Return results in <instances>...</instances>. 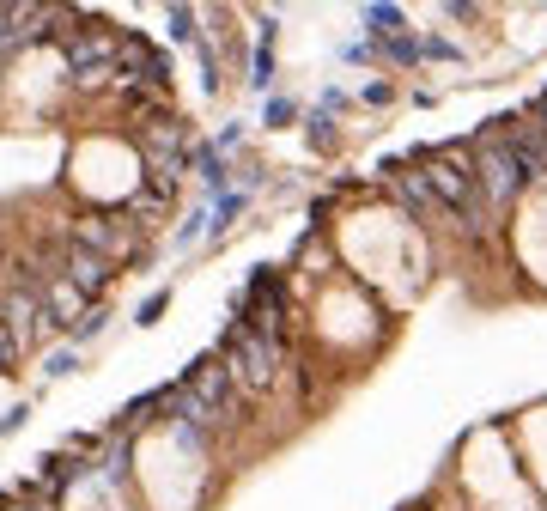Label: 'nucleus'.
Instances as JSON below:
<instances>
[{"label": "nucleus", "instance_id": "obj_10", "mask_svg": "<svg viewBox=\"0 0 547 511\" xmlns=\"http://www.w3.org/2000/svg\"><path fill=\"white\" fill-rule=\"evenodd\" d=\"M359 19H365V31H371L365 43H389V37H402V7H383V0H377V7H365Z\"/></svg>", "mask_w": 547, "mask_h": 511}, {"label": "nucleus", "instance_id": "obj_21", "mask_svg": "<svg viewBox=\"0 0 547 511\" xmlns=\"http://www.w3.org/2000/svg\"><path fill=\"white\" fill-rule=\"evenodd\" d=\"M73 365H80V347H61V353H49V365H43V372H49V378H67Z\"/></svg>", "mask_w": 547, "mask_h": 511}, {"label": "nucleus", "instance_id": "obj_7", "mask_svg": "<svg viewBox=\"0 0 547 511\" xmlns=\"http://www.w3.org/2000/svg\"><path fill=\"white\" fill-rule=\"evenodd\" d=\"M55 274H61L73 292H80L86 305H98V292L110 286V262H104V256H92V250H80L73 238H67V244H61V256H55Z\"/></svg>", "mask_w": 547, "mask_h": 511}, {"label": "nucleus", "instance_id": "obj_12", "mask_svg": "<svg viewBox=\"0 0 547 511\" xmlns=\"http://www.w3.org/2000/svg\"><path fill=\"white\" fill-rule=\"evenodd\" d=\"M396 195H402V207H408V213H420V219H438V213H444L420 177H402V183H396Z\"/></svg>", "mask_w": 547, "mask_h": 511}, {"label": "nucleus", "instance_id": "obj_4", "mask_svg": "<svg viewBox=\"0 0 547 511\" xmlns=\"http://www.w3.org/2000/svg\"><path fill=\"white\" fill-rule=\"evenodd\" d=\"M475 183H481L487 213H505V207L529 189V171H523V159L511 153V140H505V134H493V140L475 146Z\"/></svg>", "mask_w": 547, "mask_h": 511}, {"label": "nucleus", "instance_id": "obj_22", "mask_svg": "<svg viewBox=\"0 0 547 511\" xmlns=\"http://www.w3.org/2000/svg\"><path fill=\"white\" fill-rule=\"evenodd\" d=\"M310 140H317V146H329V140H335V116H323V110L310 116Z\"/></svg>", "mask_w": 547, "mask_h": 511}, {"label": "nucleus", "instance_id": "obj_24", "mask_svg": "<svg viewBox=\"0 0 547 511\" xmlns=\"http://www.w3.org/2000/svg\"><path fill=\"white\" fill-rule=\"evenodd\" d=\"M535 122H541V134H547V92L535 98Z\"/></svg>", "mask_w": 547, "mask_h": 511}, {"label": "nucleus", "instance_id": "obj_13", "mask_svg": "<svg viewBox=\"0 0 547 511\" xmlns=\"http://www.w3.org/2000/svg\"><path fill=\"white\" fill-rule=\"evenodd\" d=\"M165 25H171V43H183V49H195V43H201V31H195V25H201V13H195V7H171V13H165Z\"/></svg>", "mask_w": 547, "mask_h": 511}, {"label": "nucleus", "instance_id": "obj_17", "mask_svg": "<svg viewBox=\"0 0 547 511\" xmlns=\"http://www.w3.org/2000/svg\"><path fill=\"white\" fill-rule=\"evenodd\" d=\"M165 305H171V286L146 292V299H140V311H134V323H159V317H165Z\"/></svg>", "mask_w": 547, "mask_h": 511}, {"label": "nucleus", "instance_id": "obj_3", "mask_svg": "<svg viewBox=\"0 0 547 511\" xmlns=\"http://www.w3.org/2000/svg\"><path fill=\"white\" fill-rule=\"evenodd\" d=\"M55 49H61L67 73H73V86H86V92H98L104 80H116V49H122V31H110V25H86V31H61V37H55Z\"/></svg>", "mask_w": 547, "mask_h": 511}, {"label": "nucleus", "instance_id": "obj_18", "mask_svg": "<svg viewBox=\"0 0 547 511\" xmlns=\"http://www.w3.org/2000/svg\"><path fill=\"white\" fill-rule=\"evenodd\" d=\"M19 353H25V347H19V335L7 329V317H0V372H13V365H19Z\"/></svg>", "mask_w": 547, "mask_h": 511}, {"label": "nucleus", "instance_id": "obj_16", "mask_svg": "<svg viewBox=\"0 0 547 511\" xmlns=\"http://www.w3.org/2000/svg\"><path fill=\"white\" fill-rule=\"evenodd\" d=\"M207 238V207H195L189 219H183V226H177V250H195Z\"/></svg>", "mask_w": 547, "mask_h": 511}, {"label": "nucleus", "instance_id": "obj_19", "mask_svg": "<svg viewBox=\"0 0 547 511\" xmlns=\"http://www.w3.org/2000/svg\"><path fill=\"white\" fill-rule=\"evenodd\" d=\"M420 61H456V43L450 37H420Z\"/></svg>", "mask_w": 547, "mask_h": 511}, {"label": "nucleus", "instance_id": "obj_23", "mask_svg": "<svg viewBox=\"0 0 547 511\" xmlns=\"http://www.w3.org/2000/svg\"><path fill=\"white\" fill-rule=\"evenodd\" d=\"M25 420H31V408H25V402H19V408H7V420H0V438H13Z\"/></svg>", "mask_w": 547, "mask_h": 511}, {"label": "nucleus", "instance_id": "obj_14", "mask_svg": "<svg viewBox=\"0 0 547 511\" xmlns=\"http://www.w3.org/2000/svg\"><path fill=\"white\" fill-rule=\"evenodd\" d=\"M104 323H110V311H104V305H86V317H80V323H67V329H73V347H80V341H98V335H104Z\"/></svg>", "mask_w": 547, "mask_h": 511}, {"label": "nucleus", "instance_id": "obj_20", "mask_svg": "<svg viewBox=\"0 0 547 511\" xmlns=\"http://www.w3.org/2000/svg\"><path fill=\"white\" fill-rule=\"evenodd\" d=\"M292 116H298V104H292V98H268V110H262V122H268V128H286Z\"/></svg>", "mask_w": 547, "mask_h": 511}, {"label": "nucleus", "instance_id": "obj_9", "mask_svg": "<svg viewBox=\"0 0 547 511\" xmlns=\"http://www.w3.org/2000/svg\"><path fill=\"white\" fill-rule=\"evenodd\" d=\"M189 171H195V177H201V189H207V195H213V201H219V195H225V177H231V171H225V159H219V153H213V146H195V159H189Z\"/></svg>", "mask_w": 547, "mask_h": 511}, {"label": "nucleus", "instance_id": "obj_8", "mask_svg": "<svg viewBox=\"0 0 547 511\" xmlns=\"http://www.w3.org/2000/svg\"><path fill=\"white\" fill-rule=\"evenodd\" d=\"M244 207H250V195H244V189H225L219 201H207V232H213V238H225V232H231V219H238Z\"/></svg>", "mask_w": 547, "mask_h": 511}, {"label": "nucleus", "instance_id": "obj_15", "mask_svg": "<svg viewBox=\"0 0 547 511\" xmlns=\"http://www.w3.org/2000/svg\"><path fill=\"white\" fill-rule=\"evenodd\" d=\"M371 49H383L389 61H402V67L420 61V37H408V31H402V37H389V43H371Z\"/></svg>", "mask_w": 547, "mask_h": 511}, {"label": "nucleus", "instance_id": "obj_5", "mask_svg": "<svg viewBox=\"0 0 547 511\" xmlns=\"http://www.w3.org/2000/svg\"><path fill=\"white\" fill-rule=\"evenodd\" d=\"M177 384H183V396L201 408L207 426H219L231 408H238V384H231V372H225V359H219V353H201Z\"/></svg>", "mask_w": 547, "mask_h": 511}, {"label": "nucleus", "instance_id": "obj_6", "mask_svg": "<svg viewBox=\"0 0 547 511\" xmlns=\"http://www.w3.org/2000/svg\"><path fill=\"white\" fill-rule=\"evenodd\" d=\"M140 238H146V232L134 226V213H128V207H116V213H86L80 226H73V244L92 250V256H104L110 268H116L122 256H134Z\"/></svg>", "mask_w": 547, "mask_h": 511}, {"label": "nucleus", "instance_id": "obj_11", "mask_svg": "<svg viewBox=\"0 0 547 511\" xmlns=\"http://www.w3.org/2000/svg\"><path fill=\"white\" fill-rule=\"evenodd\" d=\"M250 86H256V92H268V86H274V25H262V37H256V61H250Z\"/></svg>", "mask_w": 547, "mask_h": 511}, {"label": "nucleus", "instance_id": "obj_1", "mask_svg": "<svg viewBox=\"0 0 547 511\" xmlns=\"http://www.w3.org/2000/svg\"><path fill=\"white\" fill-rule=\"evenodd\" d=\"M420 183L432 189V201L450 213V219H462L475 238H487V201H481V183H475V159L468 153H456V146H444V153H426L420 159Z\"/></svg>", "mask_w": 547, "mask_h": 511}, {"label": "nucleus", "instance_id": "obj_2", "mask_svg": "<svg viewBox=\"0 0 547 511\" xmlns=\"http://www.w3.org/2000/svg\"><path fill=\"white\" fill-rule=\"evenodd\" d=\"M219 359H225L231 384H238V396H268V390L280 384L286 347L268 341L262 329H250L244 317H225V329H219Z\"/></svg>", "mask_w": 547, "mask_h": 511}]
</instances>
